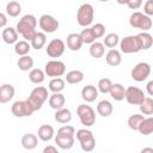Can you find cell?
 <instances>
[{
    "instance_id": "obj_51",
    "label": "cell",
    "mask_w": 153,
    "mask_h": 153,
    "mask_svg": "<svg viewBox=\"0 0 153 153\" xmlns=\"http://www.w3.org/2000/svg\"><path fill=\"white\" fill-rule=\"evenodd\" d=\"M100 2H106V1H109V0H99Z\"/></svg>"
},
{
    "instance_id": "obj_13",
    "label": "cell",
    "mask_w": 153,
    "mask_h": 153,
    "mask_svg": "<svg viewBox=\"0 0 153 153\" xmlns=\"http://www.w3.org/2000/svg\"><path fill=\"white\" fill-rule=\"evenodd\" d=\"M66 44H67V48L72 51H78L81 49L82 44H84V41L81 38V35L80 33H76V32H72L67 36V39H66Z\"/></svg>"
},
{
    "instance_id": "obj_45",
    "label": "cell",
    "mask_w": 153,
    "mask_h": 153,
    "mask_svg": "<svg viewBox=\"0 0 153 153\" xmlns=\"http://www.w3.org/2000/svg\"><path fill=\"white\" fill-rule=\"evenodd\" d=\"M142 2H143V0H129L127 6L130 10H137V8H140L142 6Z\"/></svg>"
},
{
    "instance_id": "obj_6",
    "label": "cell",
    "mask_w": 153,
    "mask_h": 153,
    "mask_svg": "<svg viewBox=\"0 0 153 153\" xmlns=\"http://www.w3.org/2000/svg\"><path fill=\"white\" fill-rule=\"evenodd\" d=\"M120 48L121 51L124 54H135L141 50L137 35H129L126 36L120 41Z\"/></svg>"
},
{
    "instance_id": "obj_37",
    "label": "cell",
    "mask_w": 153,
    "mask_h": 153,
    "mask_svg": "<svg viewBox=\"0 0 153 153\" xmlns=\"http://www.w3.org/2000/svg\"><path fill=\"white\" fill-rule=\"evenodd\" d=\"M143 118H145V115H142V114H134V115L129 116L128 117V121H127L128 127L131 130H137L139 129V126L143 121Z\"/></svg>"
},
{
    "instance_id": "obj_29",
    "label": "cell",
    "mask_w": 153,
    "mask_h": 153,
    "mask_svg": "<svg viewBox=\"0 0 153 153\" xmlns=\"http://www.w3.org/2000/svg\"><path fill=\"white\" fill-rule=\"evenodd\" d=\"M137 131L142 135H149L153 133V116H147L140 123Z\"/></svg>"
},
{
    "instance_id": "obj_42",
    "label": "cell",
    "mask_w": 153,
    "mask_h": 153,
    "mask_svg": "<svg viewBox=\"0 0 153 153\" xmlns=\"http://www.w3.org/2000/svg\"><path fill=\"white\" fill-rule=\"evenodd\" d=\"M80 147L84 152H92L96 147V139L92 137V139H88L86 141H82L80 142Z\"/></svg>"
},
{
    "instance_id": "obj_35",
    "label": "cell",
    "mask_w": 153,
    "mask_h": 153,
    "mask_svg": "<svg viewBox=\"0 0 153 153\" xmlns=\"http://www.w3.org/2000/svg\"><path fill=\"white\" fill-rule=\"evenodd\" d=\"M140 111L142 115L145 116H152L153 115V98L151 97H146L143 99V102L139 105Z\"/></svg>"
},
{
    "instance_id": "obj_28",
    "label": "cell",
    "mask_w": 153,
    "mask_h": 153,
    "mask_svg": "<svg viewBox=\"0 0 153 153\" xmlns=\"http://www.w3.org/2000/svg\"><path fill=\"white\" fill-rule=\"evenodd\" d=\"M137 38H139L141 50H147L153 45V37L147 31H142V32L137 33Z\"/></svg>"
},
{
    "instance_id": "obj_9",
    "label": "cell",
    "mask_w": 153,
    "mask_h": 153,
    "mask_svg": "<svg viewBox=\"0 0 153 153\" xmlns=\"http://www.w3.org/2000/svg\"><path fill=\"white\" fill-rule=\"evenodd\" d=\"M38 25H39V29L43 32L53 33L59 29L60 23H59V20L56 18H54L50 14H42L39 17V19H38Z\"/></svg>"
},
{
    "instance_id": "obj_43",
    "label": "cell",
    "mask_w": 153,
    "mask_h": 153,
    "mask_svg": "<svg viewBox=\"0 0 153 153\" xmlns=\"http://www.w3.org/2000/svg\"><path fill=\"white\" fill-rule=\"evenodd\" d=\"M57 134L59 135H67V136H75V129H74L73 126L65 124L61 128H59Z\"/></svg>"
},
{
    "instance_id": "obj_20",
    "label": "cell",
    "mask_w": 153,
    "mask_h": 153,
    "mask_svg": "<svg viewBox=\"0 0 153 153\" xmlns=\"http://www.w3.org/2000/svg\"><path fill=\"white\" fill-rule=\"evenodd\" d=\"M112 111H114V106H112L111 102H109L108 99H103L97 104V114L100 115L102 117L111 116Z\"/></svg>"
},
{
    "instance_id": "obj_22",
    "label": "cell",
    "mask_w": 153,
    "mask_h": 153,
    "mask_svg": "<svg viewBox=\"0 0 153 153\" xmlns=\"http://www.w3.org/2000/svg\"><path fill=\"white\" fill-rule=\"evenodd\" d=\"M38 139H39V137H37L35 134L27 133V134L23 135V137H22V146H23L25 149H27V151H32V149H35V148L37 147V145H38Z\"/></svg>"
},
{
    "instance_id": "obj_17",
    "label": "cell",
    "mask_w": 153,
    "mask_h": 153,
    "mask_svg": "<svg viewBox=\"0 0 153 153\" xmlns=\"http://www.w3.org/2000/svg\"><path fill=\"white\" fill-rule=\"evenodd\" d=\"M18 31L17 29L14 27H5L1 32V37H2V41L6 43V44H16L18 42Z\"/></svg>"
},
{
    "instance_id": "obj_36",
    "label": "cell",
    "mask_w": 153,
    "mask_h": 153,
    "mask_svg": "<svg viewBox=\"0 0 153 153\" xmlns=\"http://www.w3.org/2000/svg\"><path fill=\"white\" fill-rule=\"evenodd\" d=\"M103 43H104V45L106 48L112 49V48H115L120 43V36L117 33H115V32H110V33H108V35L104 36Z\"/></svg>"
},
{
    "instance_id": "obj_12",
    "label": "cell",
    "mask_w": 153,
    "mask_h": 153,
    "mask_svg": "<svg viewBox=\"0 0 153 153\" xmlns=\"http://www.w3.org/2000/svg\"><path fill=\"white\" fill-rule=\"evenodd\" d=\"M11 112H12L13 116L19 117V118L29 117V116H31L33 114L32 109L30 108V105L27 104L26 100H17V102H14L12 104V106H11Z\"/></svg>"
},
{
    "instance_id": "obj_2",
    "label": "cell",
    "mask_w": 153,
    "mask_h": 153,
    "mask_svg": "<svg viewBox=\"0 0 153 153\" xmlns=\"http://www.w3.org/2000/svg\"><path fill=\"white\" fill-rule=\"evenodd\" d=\"M48 99H49L48 98V88L44 86H36L31 91L26 102L30 105V108L32 109V111L35 112V111L39 110L42 108V105L44 104V102Z\"/></svg>"
},
{
    "instance_id": "obj_14",
    "label": "cell",
    "mask_w": 153,
    "mask_h": 153,
    "mask_svg": "<svg viewBox=\"0 0 153 153\" xmlns=\"http://www.w3.org/2000/svg\"><path fill=\"white\" fill-rule=\"evenodd\" d=\"M74 142H75L74 136L59 135V134L55 135V145H56L60 149H63V151L71 149V148L74 146Z\"/></svg>"
},
{
    "instance_id": "obj_27",
    "label": "cell",
    "mask_w": 153,
    "mask_h": 153,
    "mask_svg": "<svg viewBox=\"0 0 153 153\" xmlns=\"http://www.w3.org/2000/svg\"><path fill=\"white\" fill-rule=\"evenodd\" d=\"M30 43H31V47L33 48V49H36V50H41L44 45H45V43H47V35H45V32H39V31H37L36 32V35L33 36V38L30 41Z\"/></svg>"
},
{
    "instance_id": "obj_18",
    "label": "cell",
    "mask_w": 153,
    "mask_h": 153,
    "mask_svg": "<svg viewBox=\"0 0 153 153\" xmlns=\"http://www.w3.org/2000/svg\"><path fill=\"white\" fill-rule=\"evenodd\" d=\"M105 61L109 66L111 67H116V66H120L121 62H122V55H121V51L117 50V49H110L106 55H105Z\"/></svg>"
},
{
    "instance_id": "obj_15",
    "label": "cell",
    "mask_w": 153,
    "mask_h": 153,
    "mask_svg": "<svg viewBox=\"0 0 153 153\" xmlns=\"http://www.w3.org/2000/svg\"><path fill=\"white\" fill-rule=\"evenodd\" d=\"M16 90L14 86L11 84H2L0 87V103L5 104L8 103L13 97H14Z\"/></svg>"
},
{
    "instance_id": "obj_48",
    "label": "cell",
    "mask_w": 153,
    "mask_h": 153,
    "mask_svg": "<svg viewBox=\"0 0 153 153\" xmlns=\"http://www.w3.org/2000/svg\"><path fill=\"white\" fill-rule=\"evenodd\" d=\"M146 90H147V93H148L149 96L153 97V80H151V81L147 82V85H146Z\"/></svg>"
},
{
    "instance_id": "obj_34",
    "label": "cell",
    "mask_w": 153,
    "mask_h": 153,
    "mask_svg": "<svg viewBox=\"0 0 153 153\" xmlns=\"http://www.w3.org/2000/svg\"><path fill=\"white\" fill-rule=\"evenodd\" d=\"M5 10H6V14L8 17H13L14 18V17H18L20 14V12H22V5L18 1L12 0V1L7 2Z\"/></svg>"
},
{
    "instance_id": "obj_39",
    "label": "cell",
    "mask_w": 153,
    "mask_h": 153,
    "mask_svg": "<svg viewBox=\"0 0 153 153\" xmlns=\"http://www.w3.org/2000/svg\"><path fill=\"white\" fill-rule=\"evenodd\" d=\"M80 35H81V38H82L84 43H86V44H91V43H93V42L97 41V38H96V36H94V33H93V31H92L91 27L82 29V31L80 32Z\"/></svg>"
},
{
    "instance_id": "obj_44",
    "label": "cell",
    "mask_w": 153,
    "mask_h": 153,
    "mask_svg": "<svg viewBox=\"0 0 153 153\" xmlns=\"http://www.w3.org/2000/svg\"><path fill=\"white\" fill-rule=\"evenodd\" d=\"M143 13L147 16H153V0H146L143 4Z\"/></svg>"
},
{
    "instance_id": "obj_19",
    "label": "cell",
    "mask_w": 153,
    "mask_h": 153,
    "mask_svg": "<svg viewBox=\"0 0 153 153\" xmlns=\"http://www.w3.org/2000/svg\"><path fill=\"white\" fill-rule=\"evenodd\" d=\"M48 103H49V106H50L51 109H54V110H59V109L65 108L66 98H65V96H63L61 92L53 93V94L49 97Z\"/></svg>"
},
{
    "instance_id": "obj_7",
    "label": "cell",
    "mask_w": 153,
    "mask_h": 153,
    "mask_svg": "<svg viewBox=\"0 0 153 153\" xmlns=\"http://www.w3.org/2000/svg\"><path fill=\"white\" fill-rule=\"evenodd\" d=\"M44 72L50 78H59L66 73V65H65V62H62L60 60L53 59L45 63Z\"/></svg>"
},
{
    "instance_id": "obj_16",
    "label": "cell",
    "mask_w": 153,
    "mask_h": 153,
    "mask_svg": "<svg viewBox=\"0 0 153 153\" xmlns=\"http://www.w3.org/2000/svg\"><path fill=\"white\" fill-rule=\"evenodd\" d=\"M98 88L93 85H86L82 87L81 90V98L84 99V102L86 103H92L97 99L98 97Z\"/></svg>"
},
{
    "instance_id": "obj_11",
    "label": "cell",
    "mask_w": 153,
    "mask_h": 153,
    "mask_svg": "<svg viewBox=\"0 0 153 153\" xmlns=\"http://www.w3.org/2000/svg\"><path fill=\"white\" fill-rule=\"evenodd\" d=\"M146 98L143 91L136 86H129L126 88V100L131 105H140Z\"/></svg>"
},
{
    "instance_id": "obj_46",
    "label": "cell",
    "mask_w": 153,
    "mask_h": 153,
    "mask_svg": "<svg viewBox=\"0 0 153 153\" xmlns=\"http://www.w3.org/2000/svg\"><path fill=\"white\" fill-rule=\"evenodd\" d=\"M59 152V148L57 146H54V145H48L43 148V153H57Z\"/></svg>"
},
{
    "instance_id": "obj_32",
    "label": "cell",
    "mask_w": 153,
    "mask_h": 153,
    "mask_svg": "<svg viewBox=\"0 0 153 153\" xmlns=\"http://www.w3.org/2000/svg\"><path fill=\"white\" fill-rule=\"evenodd\" d=\"M45 72L39 69V68H32L29 73V80L32 82V84H42L45 79Z\"/></svg>"
},
{
    "instance_id": "obj_4",
    "label": "cell",
    "mask_w": 153,
    "mask_h": 153,
    "mask_svg": "<svg viewBox=\"0 0 153 153\" xmlns=\"http://www.w3.org/2000/svg\"><path fill=\"white\" fill-rule=\"evenodd\" d=\"M93 18H94V10H93V6L91 4L85 2V4H82L78 8V12H76V22H78V24L80 26L87 27L88 25L92 24Z\"/></svg>"
},
{
    "instance_id": "obj_41",
    "label": "cell",
    "mask_w": 153,
    "mask_h": 153,
    "mask_svg": "<svg viewBox=\"0 0 153 153\" xmlns=\"http://www.w3.org/2000/svg\"><path fill=\"white\" fill-rule=\"evenodd\" d=\"M91 29H92V31H93L96 38H102V37L105 36V26H104V24H102V23H96V24H93V25L91 26Z\"/></svg>"
},
{
    "instance_id": "obj_31",
    "label": "cell",
    "mask_w": 153,
    "mask_h": 153,
    "mask_svg": "<svg viewBox=\"0 0 153 153\" xmlns=\"http://www.w3.org/2000/svg\"><path fill=\"white\" fill-rule=\"evenodd\" d=\"M65 85H66V80H63L62 78H60V76L51 78V80L48 84V88L53 93H57V92H62L65 90Z\"/></svg>"
},
{
    "instance_id": "obj_49",
    "label": "cell",
    "mask_w": 153,
    "mask_h": 153,
    "mask_svg": "<svg viewBox=\"0 0 153 153\" xmlns=\"http://www.w3.org/2000/svg\"><path fill=\"white\" fill-rule=\"evenodd\" d=\"M147 152L153 153V148H152V147H145V148L141 149V153H147Z\"/></svg>"
},
{
    "instance_id": "obj_25",
    "label": "cell",
    "mask_w": 153,
    "mask_h": 153,
    "mask_svg": "<svg viewBox=\"0 0 153 153\" xmlns=\"http://www.w3.org/2000/svg\"><path fill=\"white\" fill-rule=\"evenodd\" d=\"M110 96L112 99L121 102L123 99H126V88L122 84H112V87L110 90Z\"/></svg>"
},
{
    "instance_id": "obj_3",
    "label": "cell",
    "mask_w": 153,
    "mask_h": 153,
    "mask_svg": "<svg viewBox=\"0 0 153 153\" xmlns=\"http://www.w3.org/2000/svg\"><path fill=\"white\" fill-rule=\"evenodd\" d=\"M129 25L134 29H140L142 31H148L149 29H152L153 23H152V19H151L149 16L145 14L143 12L135 11L129 17Z\"/></svg>"
},
{
    "instance_id": "obj_10",
    "label": "cell",
    "mask_w": 153,
    "mask_h": 153,
    "mask_svg": "<svg viewBox=\"0 0 153 153\" xmlns=\"http://www.w3.org/2000/svg\"><path fill=\"white\" fill-rule=\"evenodd\" d=\"M65 50H66V43H65L62 39H60V38H54V39H51V41L48 43L47 48H45L47 55H48L49 57H51V59H57V57H60V56L65 53Z\"/></svg>"
},
{
    "instance_id": "obj_50",
    "label": "cell",
    "mask_w": 153,
    "mask_h": 153,
    "mask_svg": "<svg viewBox=\"0 0 153 153\" xmlns=\"http://www.w3.org/2000/svg\"><path fill=\"white\" fill-rule=\"evenodd\" d=\"M116 1L120 5H128V2H129V0H116Z\"/></svg>"
},
{
    "instance_id": "obj_26",
    "label": "cell",
    "mask_w": 153,
    "mask_h": 153,
    "mask_svg": "<svg viewBox=\"0 0 153 153\" xmlns=\"http://www.w3.org/2000/svg\"><path fill=\"white\" fill-rule=\"evenodd\" d=\"M65 80H66L67 84H71V85L80 84V82L84 80V73H82L81 71H79V69L69 71V72L66 74Z\"/></svg>"
},
{
    "instance_id": "obj_23",
    "label": "cell",
    "mask_w": 153,
    "mask_h": 153,
    "mask_svg": "<svg viewBox=\"0 0 153 153\" xmlns=\"http://www.w3.org/2000/svg\"><path fill=\"white\" fill-rule=\"evenodd\" d=\"M54 135H55V130L50 124H42L38 128V137L44 142L50 141L54 137Z\"/></svg>"
},
{
    "instance_id": "obj_47",
    "label": "cell",
    "mask_w": 153,
    "mask_h": 153,
    "mask_svg": "<svg viewBox=\"0 0 153 153\" xmlns=\"http://www.w3.org/2000/svg\"><path fill=\"white\" fill-rule=\"evenodd\" d=\"M6 23H7L6 13H0V27H1V29H5Z\"/></svg>"
},
{
    "instance_id": "obj_30",
    "label": "cell",
    "mask_w": 153,
    "mask_h": 153,
    "mask_svg": "<svg viewBox=\"0 0 153 153\" xmlns=\"http://www.w3.org/2000/svg\"><path fill=\"white\" fill-rule=\"evenodd\" d=\"M17 66L20 71L23 72H27V71H31L32 67H33V59L30 56V55H24V56H20L17 61Z\"/></svg>"
},
{
    "instance_id": "obj_21",
    "label": "cell",
    "mask_w": 153,
    "mask_h": 153,
    "mask_svg": "<svg viewBox=\"0 0 153 153\" xmlns=\"http://www.w3.org/2000/svg\"><path fill=\"white\" fill-rule=\"evenodd\" d=\"M54 118L57 123H61V124H67L72 121V112L69 109L67 108H62V109H59V110H55V115H54Z\"/></svg>"
},
{
    "instance_id": "obj_33",
    "label": "cell",
    "mask_w": 153,
    "mask_h": 153,
    "mask_svg": "<svg viewBox=\"0 0 153 153\" xmlns=\"http://www.w3.org/2000/svg\"><path fill=\"white\" fill-rule=\"evenodd\" d=\"M31 43H29L26 39H22V41H18L16 44H14V53L19 56H24V55H27L30 49H31Z\"/></svg>"
},
{
    "instance_id": "obj_24",
    "label": "cell",
    "mask_w": 153,
    "mask_h": 153,
    "mask_svg": "<svg viewBox=\"0 0 153 153\" xmlns=\"http://www.w3.org/2000/svg\"><path fill=\"white\" fill-rule=\"evenodd\" d=\"M88 53H90V55L92 56V57H94V59H100V57H103L104 56V54H105V45H104V43H102V42H93V43H91L90 44V48H88Z\"/></svg>"
},
{
    "instance_id": "obj_40",
    "label": "cell",
    "mask_w": 153,
    "mask_h": 153,
    "mask_svg": "<svg viewBox=\"0 0 153 153\" xmlns=\"http://www.w3.org/2000/svg\"><path fill=\"white\" fill-rule=\"evenodd\" d=\"M75 136H76V140L79 141V143H80V142H82V141H86V140H88V139L94 137V136H93V133H92L90 129H87V127H86V128H82V129L76 130Z\"/></svg>"
},
{
    "instance_id": "obj_1",
    "label": "cell",
    "mask_w": 153,
    "mask_h": 153,
    "mask_svg": "<svg viewBox=\"0 0 153 153\" xmlns=\"http://www.w3.org/2000/svg\"><path fill=\"white\" fill-rule=\"evenodd\" d=\"M37 23H38V20L33 14H25L19 19L16 29H17L18 33L23 36L24 39L31 41L37 32L36 31Z\"/></svg>"
},
{
    "instance_id": "obj_5",
    "label": "cell",
    "mask_w": 153,
    "mask_h": 153,
    "mask_svg": "<svg viewBox=\"0 0 153 153\" xmlns=\"http://www.w3.org/2000/svg\"><path fill=\"white\" fill-rule=\"evenodd\" d=\"M76 115L84 127H92L96 123V111L91 105L80 104L76 108Z\"/></svg>"
},
{
    "instance_id": "obj_38",
    "label": "cell",
    "mask_w": 153,
    "mask_h": 153,
    "mask_svg": "<svg viewBox=\"0 0 153 153\" xmlns=\"http://www.w3.org/2000/svg\"><path fill=\"white\" fill-rule=\"evenodd\" d=\"M112 87V81L111 79L109 78H102L99 81H98V85H97V88L100 93L103 94H106V93H110V90Z\"/></svg>"
},
{
    "instance_id": "obj_8",
    "label": "cell",
    "mask_w": 153,
    "mask_h": 153,
    "mask_svg": "<svg viewBox=\"0 0 153 153\" xmlns=\"http://www.w3.org/2000/svg\"><path fill=\"white\" fill-rule=\"evenodd\" d=\"M149 74H151V66L147 62H139V63H136L133 67L131 72H130L131 79L137 81V82L145 81L149 76Z\"/></svg>"
}]
</instances>
